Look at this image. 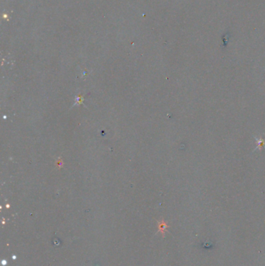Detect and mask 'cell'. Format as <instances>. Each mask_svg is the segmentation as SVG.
Returning <instances> with one entry per match:
<instances>
[{"instance_id": "1", "label": "cell", "mask_w": 265, "mask_h": 266, "mask_svg": "<svg viewBox=\"0 0 265 266\" xmlns=\"http://www.w3.org/2000/svg\"><path fill=\"white\" fill-rule=\"evenodd\" d=\"M256 138V148L255 149H262L263 147H264V144H265V141L263 138H261V137H258V138H256V137H254Z\"/></svg>"}]
</instances>
